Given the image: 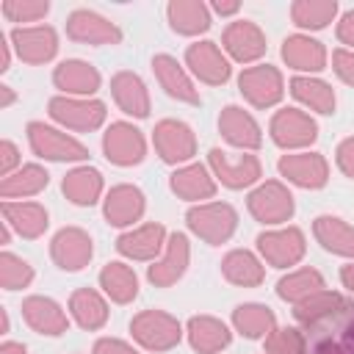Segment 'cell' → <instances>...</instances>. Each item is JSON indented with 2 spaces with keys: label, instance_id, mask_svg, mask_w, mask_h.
I'll list each match as a JSON object with an SVG mask.
<instances>
[{
  "label": "cell",
  "instance_id": "6da1fadb",
  "mask_svg": "<svg viewBox=\"0 0 354 354\" xmlns=\"http://www.w3.org/2000/svg\"><path fill=\"white\" fill-rule=\"evenodd\" d=\"M304 354H354V307L343 304L307 324Z\"/></svg>",
  "mask_w": 354,
  "mask_h": 354
},
{
  "label": "cell",
  "instance_id": "7a4b0ae2",
  "mask_svg": "<svg viewBox=\"0 0 354 354\" xmlns=\"http://www.w3.org/2000/svg\"><path fill=\"white\" fill-rule=\"evenodd\" d=\"M28 138L36 155L50 158V160H80L86 158V147L77 144L75 138L41 124V122H30L28 124Z\"/></svg>",
  "mask_w": 354,
  "mask_h": 354
},
{
  "label": "cell",
  "instance_id": "3957f363",
  "mask_svg": "<svg viewBox=\"0 0 354 354\" xmlns=\"http://www.w3.org/2000/svg\"><path fill=\"white\" fill-rule=\"evenodd\" d=\"M188 224L210 243H221L235 230V210L230 205H202L188 213Z\"/></svg>",
  "mask_w": 354,
  "mask_h": 354
},
{
  "label": "cell",
  "instance_id": "277c9868",
  "mask_svg": "<svg viewBox=\"0 0 354 354\" xmlns=\"http://www.w3.org/2000/svg\"><path fill=\"white\" fill-rule=\"evenodd\" d=\"M133 335L147 346V348H171L180 340V326L174 318L166 313H141L133 321Z\"/></svg>",
  "mask_w": 354,
  "mask_h": 354
},
{
  "label": "cell",
  "instance_id": "5b68a950",
  "mask_svg": "<svg viewBox=\"0 0 354 354\" xmlns=\"http://www.w3.org/2000/svg\"><path fill=\"white\" fill-rule=\"evenodd\" d=\"M50 113L53 119H58L66 127L75 130H91L102 122L105 116V105L102 102H86V100H66V97H55L50 100Z\"/></svg>",
  "mask_w": 354,
  "mask_h": 354
},
{
  "label": "cell",
  "instance_id": "8992f818",
  "mask_svg": "<svg viewBox=\"0 0 354 354\" xmlns=\"http://www.w3.org/2000/svg\"><path fill=\"white\" fill-rule=\"evenodd\" d=\"M11 39H14L17 55L22 61H28V64H44L58 50L53 28H17L11 33Z\"/></svg>",
  "mask_w": 354,
  "mask_h": 354
},
{
  "label": "cell",
  "instance_id": "52a82bcc",
  "mask_svg": "<svg viewBox=\"0 0 354 354\" xmlns=\"http://www.w3.org/2000/svg\"><path fill=\"white\" fill-rule=\"evenodd\" d=\"M105 155L119 163V166H130V163H138L144 158V138L136 127L119 122V124H111V130L105 133Z\"/></svg>",
  "mask_w": 354,
  "mask_h": 354
},
{
  "label": "cell",
  "instance_id": "ba28073f",
  "mask_svg": "<svg viewBox=\"0 0 354 354\" xmlns=\"http://www.w3.org/2000/svg\"><path fill=\"white\" fill-rule=\"evenodd\" d=\"M249 207L260 221L274 224V221H285L293 213V199L279 183H266L249 196Z\"/></svg>",
  "mask_w": 354,
  "mask_h": 354
},
{
  "label": "cell",
  "instance_id": "9c48e42d",
  "mask_svg": "<svg viewBox=\"0 0 354 354\" xmlns=\"http://www.w3.org/2000/svg\"><path fill=\"white\" fill-rule=\"evenodd\" d=\"M241 91L254 105H274L282 97V80L274 66H252L241 75Z\"/></svg>",
  "mask_w": 354,
  "mask_h": 354
},
{
  "label": "cell",
  "instance_id": "30bf717a",
  "mask_svg": "<svg viewBox=\"0 0 354 354\" xmlns=\"http://www.w3.org/2000/svg\"><path fill=\"white\" fill-rule=\"evenodd\" d=\"M91 257V241L86 232L69 227V230H61L55 238H53V260L66 268V271H77L88 263Z\"/></svg>",
  "mask_w": 354,
  "mask_h": 354
},
{
  "label": "cell",
  "instance_id": "8fae6325",
  "mask_svg": "<svg viewBox=\"0 0 354 354\" xmlns=\"http://www.w3.org/2000/svg\"><path fill=\"white\" fill-rule=\"evenodd\" d=\"M271 133H274V141L282 147H301L315 138V122L310 116H304L301 111L288 108L274 116Z\"/></svg>",
  "mask_w": 354,
  "mask_h": 354
},
{
  "label": "cell",
  "instance_id": "7c38bea8",
  "mask_svg": "<svg viewBox=\"0 0 354 354\" xmlns=\"http://www.w3.org/2000/svg\"><path fill=\"white\" fill-rule=\"evenodd\" d=\"M260 252L271 266H293L304 252V238L299 230H282V232H266L260 235Z\"/></svg>",
  "mask_w": 354,
  "mask_h": 354
},
{
  "label": "cell",
  "instance_id": "4fadbf2b",
  "mask_svg": "<svg viewBox=\"0 0 354 354\" xmlns=\"http://www.w3.org/2000/svg\"><path fill=\"white\" fill-rule=\"evenodd\" d=\"M22 315L41 335H61L66 329V315L61 313V307L53 299H44V296L25 299L22 301Z\"/></svg>",
  "mask_w": 354,
  "mask_h": 354
},
{
  "label": "cell",
  "instance_id": "5bb4252c",
  "mask_svg": "<svg viewBox=\"0 0 354 354\" xmlns=\"http://www.w3.org/2000/svg\"><path fill=\"white\" fill-rule=\"evenodd\" d=\"M155 147L163 160H185L194 155V136L183 122H160L155 130Z\"/></svg>",
  "mask_w": 354,
  "mask_h": 354
},
{
  "label": "cell",
  "instance_id": "9a60e30c",
  "mask_svg": "<svg viewBox=\"0 0 354 354\" xmlns=\"http://www.w3.org/2000/svg\"><path fill=\"white\" fill-rule=\"evenodd\" d=\"M66 30H69V36L77 39V41H91V44H111V41H119V30H116L108 19H102V17L91 14V11H75V14L69 17V22H66Z\"/></svg>",
  "mask_w": 354,
  "mask_h": 354
},
{
  "label": "cell",
  "instance_id": "2e32d148",
  "mask_svg": "<svg viewBox=\"0 0 354 354\" xmlns=\"http://www.w3.org/2000/svg\"><path fill=\"white\" fill-rule=\"evenodd\" d=\"M188 64L191 69L207 80V83H224L230 77V66L224 61V55L218 53V47L213 41H202V44H191L188 47Z\"/></svg>",
  "mask_w": 354,
  "mask_h": 354
},
{
  "label": "cell",
  "instance_id": "e0dca14e",
  "mask_svg": "<svg viewBox=\"0 0 354 354\" xmlns=\"http://www.w3.org/2000/svg\"><path fill=\"white\" fill-rule=\"evenodd\" d=\"M279 171L304 188H318L326 180V163L321 155H285L279 160Z\"/></svg>",
  "mask_w": 354,
  "mask_h": 354
},
{
  "label": "cell",
  "instance_id": "ac0fdd59",
  "mask_svg": "<svg viewBox=\"0 0 354 354\" xmlns=\"http://www.w3.org/2000/svg\"><path fill=\"white\" fill-rule=\"evenodd\" d=\"M210 163L216 169V174L221 177V183H227L230 188H243L249 183H254L260 177V166L252 155H241L238 160H230L224 152L213 149L210 152Z\"/></svg>",
  "mask_w": 354,
  "mask_h": 354
},
{
  "label": "cell",
  "instance_id": "d6986e66",
  "mask_svg": "<svg viewBox=\"0 0 354 354\" xmlns=\"http://www.w3.org/2000/svg\"><path fill=\"white\" fill-rule=\"evenodd\" d=\"M6 224L25 238H36L47 227V210L36 202H3Z\"/></svg>",
  "mask_w": 354,
  "mask_h": 354
},
{
  "label": "cell",
  "instance_id": "ffe728a7",
  "mask_svg": "<svg viewBox=\"0 0 354 354\" xmlns=\"http://www.w3.org/2000/svg\"><path fill=\"white\" fill-rule=\"evenodd\" d=\"M224 44H227V50L238 61H252V58H257L266 50L263 33L252 22H235V25H230L227 33H224Z\"/></svg>",
  "mask_w": 354,
  "mask_h": 354
},
{
  "label": "cell",
  "instance_id": "44dd1931",
  "mask_svg": "<svg viewBox=\"0 0 354 354\" xmlns=\"http://www.w3.org/2000/svg\"><path fill=\"white\" fill-rule=\"evenodd\" d=\"M144 210V199H141V191L133 188V185H119L108 194V202H105V216L111 224H130L141 216Z\"/></svg>",
  "mask_w": 354,
  "mask_h": 354
},
{
  "label": "cell",
  "instance_id": "7402d4cb",
  "mask_svg": "<svg viewBox=\"0 0 354 354\" xmlns=\"http://www.w3.org/2000/svg\"><path fill=\"white\" fill-rule=\"evenodd\" d=\"M55 86L64 91H75V94H91L100 86V75L94 66L83 61H64L55 69Z\"/></svg>",
  "mask_w": 354,
  "mask_h": 354
},
{
  "label": "cell",
  "instance_id": "603a6c76",
  "mask_svg": "<svg viewBox=\"0 0 354 354\" xmlns=\"http://www.w3.org/2000/svg\"><path fill=\"white\" fill-rule=\"evenodd\" d=\"M221 124V133L230 144H238V147H257L260 144V130L254 124V119L249 113H243L241 108H227L218 119Z\"/></svg>",
  "mask_w": 354,
  "mask_h": 354
},
{
  "label": "cell",
  "instance_id": "cb8c5ba5",
  "mask_svg": "<svg viewBox=\"0 0 354 354\" xmlns=\"http://www.w3.org/2000/svg\"><path fill=\"white\" fill-rule=\"evenodd\" d=\"M185 263H188V243L183 235H171L169 241V252L166 257L149 268V279L155 285H171L183 271H185Z\"/></svg>",
  "mask_w": 354,
  "mask_h": 354
},
{
  "label": "cell",
  "instance_id": "d4e9b609",
  "mask_svg": "<svg viewBox=\"0 0 354 354\" xmlns=\"http://www.w3.org/2000/svg\"><path fill=\"white\" fill-rule=\"evenodd\" d=\"M113 97L122 105V111H127V113L147 116V111H149V100H147L144 83L130 72H122V75L113 77Z\"/></svg>",
  "mask_w": 354,
  "mask_h": 354
},
{
  "label": "cell",
  "instance_id": "484cf974",
  "mask_svg": "<svg viewBox=\"0 0 354 354\" xmlns=\"http://www.w3.org/2000/svg\"><path fill=\"white\" fill-rule=\"evenodd\" d=\"M160 241H163V227L160 224H147L136 232L122 235L119 238V252H124L127 257L147 260V257L160 252Z\"/></svg>",
  "mask_w": 354,
  "mask_h": 354
},
{
  "label": "cell",
  "instance_id": "4316f807",
  "mask_svg": "<svg viewBox=\"0 0 354 354\" xmlns=\"http://www.w3.org/2000/svg\"><path fill=\"white\" fill-rule=\"evenodd\" d=\"M152 66H155V72H158L163 88H166L171 97L185 100V102H196V100H199L196 91H194V86H191V80L183 75V69L177 66L174 58H169V55H158V58L152 61Z\"/></svg>",
  "mask_w": 354,
  "mask_h": 354
},
{
  "label": "cell",
  "instance_id": "83f0119b",
  "mask_svg": "<svg viewBox=\"0 0 354 354\" xmlns=\"http://www.w3.org/2000/svg\"><path fill=\"white\" fill-rule=\"evenodd\" d=\"M100 188H102V177L97 169H75L72 174L64 177V194L75 205H91L100 196Z\"/></svg>",
  "mask_w": 354,
  "mask_h": 354
},
{
  "label": "cell",
  "instance_id": "f1b7e54d",
  "mask_svg": "<svg viewBox=\"0 0 354 354\" xmlns=\"http://www.w3.org/2000/svg\"><path fill=\"white\" fill-rule=\"evenodd\" d=\"M188 332H191L194 348L202 351V354H213V351H218V348H224L230 343L227 326L218 324V321H213V318H194L191 326H188Z\"/></svg>",
  "mask_w": 354,
  "mask_h": 354
},
{
  "label": "cell",
  "instance_id": "f546056e",
  "mask_svg": "<svg viewBox=\"0 0 354 354\" xmlns=\"http://www.w3.org/2000/svg\"><path fill=\"white\" fill-rule=\"evenodd\" d=\"M315 235L326 249H332L337 254H354V230L348 224H343L340 218L321 216L315 221Z\"/></svg>",
  "mask_w": 354,
  "mask_h": 354
},
{
  "label": "cell",
  "instance_id": "4dcf8cb0",
  "mask_svg": "<svg viewBox=\"0 0 354 354\" xmlns=\"http://www.w3.org/2000/svg\"><path fill=\"white\" fill-rule=\"evenodd\" d=\"M44 185H47V171L41 166H22L19 171L3 177L0 194L6 199H11V196H28V194H39Z\"/></svg>",
  "mask_w": 354,
  "mask_h": 354
},
{
  "label": "cell",
  "instance_id": "1f68e13d",
  "mask_svg": "<svg viewBox=\"0 0 354 354\" xmlns=\"http://www.w3.org/2000/svg\"><path fill=\"white\" fill-rule=\"evenodd\" d=\"M282 55L296 69H321L324 66V47L313 39H304V36L288 39L282 47Z\"/></svg>",
  "mask_w": 354,
  "mask_h": 354
},
{
  "label": "cell",
  "instance_id": "d6a6232c",
  "mask_svg": "<svg viewBox=\"0 0 354 354\" xmlns=\"http://www.w3.org/2000/svg\"><path fill=\"white\" fill-rule=\"evenodd\" d=\"M69 310H72V315L77 318V324H80L83 329H97V326H102L105 318H108L105 301H102L94 290H77V293L72 296V301H69Z\"/></svg>",
  "mask_w": 354,
  "mask_h": 354
},
{
  "label": "cell",
  "instance_id": "836d02e7",
  "mask_svg": "<svg viewBox=\"0 0 354 354\" xmlns=\"http://www.w3.org/2000/svg\"><path fill=\"white\" fill-rule=\"evenodd\" d=\"M100 282L111 293V299H116V301H130L136 296V288H138L136 274L122 263H108L100 274Z\"/></svg>",
  "mask_w": 354,
  "mask_h": 354
},
{
  "label": "cell",
  "instance_id": "e575fe53",
  "mask_svg": "<svg viewBox=\"0 0 354 354\" xmlns=\"http://www.w3.org/2000/svg\"><path fill=\"white\" fill-rule=\"evenodd\" d=\"M171 188L185 199H205L213 194V183L202 166H188L171 177Z\"/></svg>",
  "mask_w": 354,
  "mask_h": 354
},
{
  "label": "cell",
  "instance_id": "d590c367",
  "mask_svg": "<svg viewBox=\"0 0 354 354\" xmlns=\"http://www.w3.org/2000/svg\"><path fill=\"white\" fill-rule=\"evenodd\" d=\"M169 19L174 25V30L180 33H199L210 25L207 11L202 3H171L169 6Z\"/></svg>",
  "mask_w": 354,
  "mask_h": 354
},
{
  "label": "cell",
  "instance_id": "8d00e7d4",
  "mask_svg": "<svg viewBox=\"0 0 354 354\" xmlns=\"http://www.w3.org/2000/svg\"><path fill=\"white\" fill-rule=\"evenodd\" d=\"M290 86H293V94H296L301 102H307L310 108H315V111H321V113H332V108H335V94H332V88H329L326 83H321V80H307V77H296Z\"/></svg>",
  "mask_w": 354,
  "mask_h": 354
},
{
  "label": "cell",
  "instance_id": "74e56055",
  "mask_svg": "<svg viewBox=\"0 0 354 354\" xmlns=\"http://www.w3.org/2000/svg\"><path fill=\"white\" fill-rule=\"evenodd\" d=\"M235 326L246 335V337H263L268 335V329L274 326V315L268 307L260 304H243L235 310Z\"/></svg>",
  "mask_w": 354,
  "mask_h": 354
},
{
  "label": "cell",
  "instance_id": "f35d334b",
  "mask_svg": "<svg viewBox=\"0 0 354 354\" xmlns=\"http://www.w3.org/2000/svg\"><path fill=\"white\" fill-rule=\"evenodd\" d=\"M224 274H227L230 282H238V285H257L263 279V268H260V263L249 252H232V254H227Z\"/></svg>",
  "mask_w": 354,
  "mask_h": 354
},
{
  "label": "cell",
  "instance_id": "ab89813d",
  "mask_svg": "<svg viewBox=\"0 0 354 354\" xmlns=\"http://www.w3.org/2000/svg\"><path fill=\"white\" fill-rule=\"evenodd\" d=\"M321 288H324V282L315 271H299V274H290L279 282V296L290 299V301H304L313 293H321Z\"/></svg>",
  "mask_w": 354,
  "mask_h": 354
},
{
  "label": "cell",
  "instance_id": "60d3db41",
  "mask_svg": "<svg viewBox=\"0 0 354 354\" xmlns=\"http://www.w3.org/2000/svg\"><path fill=\"white\" fill-rule=\"evenodd\" d=\"M30 279H33V271H30V266L22 257H17L11 252H3L0 254V285L6 290H19Z\"/></svg>",
  "mask_w": 354,
  "mask_h": 354
},
{
  "label": "cell",
  "instance_id": "b9f144b4",
  "mask_svg": "<svg viewBox=\"0 0 354 354\" xmlns=\"http://www.w3.org/2000/svg\"><path fill=\"white\" fill-rule=\"evenodd\" d=\"M335 17V3H310L301 0L293 6V19L304 28H324Z\"/></svg>",
  "mask_w": 354,
  "mask_h": 354
},
{
  "label": "cell",
  "instance_id": "7bdbcfd3",
  "mask_svg": "<svg viewBox=\"0 0 354 354\" xmlns=\"http://www.w3.org/2000/svg\"><path fill=\"white\" fill-rule=\"evenodd\" d=\"M47 3H30V0H6L3 3V14L14 22H30V19H39L47 14Z\"/></svg>",
  "mask_w": 354,
  "mask_h": 354
},
{
  "label": "cell",
  "instance_id": "ee69618b",
  "mask_svg": "<svg viewBox=\"0 0 354 354\" xmlns=\"http://www.w3.org/2000/svg\"><path fill=\"white\" fill-rule=\"evenodd\" d=\"M266 348L271 354H304V337L296 329H279L277 335H271Z\"/></svg>",
  "mask_w": 354,
  "mask_h": 354
},
{
  "label": "cell",
  "instance_id": "f6af8a7d",
  "mask_svg": "<svg viewBox=\"0 0 354 354\" xmlns=\"http://www.w3.org/2000/svg\"><path fill=\"white\" fill-rule=\"evenodd\" d=\"M335 72L354 86V53H346V50H337L335 53Z\"/></svg>",
  "mask_w": 354,
  "mask_h": 354
},
{
  "label": "cell",
  "instance_id": "bcb514c9",
  "mask_svg": "<svg viewBox=\"0 0 354 354\" xmlns=\"http://www.w3.org/2000/svg\"><path fill=\"white\" fill-rule=\"evenodd\" d=\"M0 155H3V158H0V174L8 177L11 169L19 163V152H17V147H14L11 141H3V144H0Z\"/></svg>",
  "mask_w": 354,
  "mask_h": 354
},
{
  "label": "cell",
  "instance_id": "7dc6e473",
  "mask_svg": "<svg viewBox=\"0 0 354 354\" xmlns=\"http://www.w3.org/2000/svg\"><path fill=\"white\" fill-rule=\"evenodd\" d=\"M337 163H340V169H343L348 177H354V138H348V141L340 144V149H337Z\"/></svg>",
  "mask_w": 354,
  "mask_h": 354
},
{
  "label": "cell",
  "instance_id": "c3c4849f",
  "mask_svg": "<svg viewBox=\"0 0 354 354\" xmlns=\"http://www.w3.org/2000/svg\"><path fill=\"white\" fill-rule=\"evenodd\" d=\"M94 354H136L130 346H124L122 340H100L94 346Z\"/></svg>",
  "mask_w": 354,
  "mask_h": 354
},
{
  "label": "cell",
  "instance_id": "681fc988",
  "mask_svg": "<svg viewBox=\"0 0 354 354\" xmlns=\"http://www.w3.org/2000/svg\"><path fill=\"white\" fill-rule=\"evenodd\" d=\"M337 36H340L346 44L354 47V11H348V14L343 17V22H340V28H337Z\"/></svg>",
  "mask_w": 354,
  "mask_h": 354
},
{
  "label": "cell",
  "instance_id": "f907efd6",
  "mask_svg": "<svg viewBox=\"0 0 354 354\" xmlns=\"http://www.w3.org/2000/svg\"><path fill=\"white\" fill-rule=\"evenodd\" d=\"M0 69L6 72L8 69V44H6V36L0 33Z\"/></svg>",
  "mask_w": 354,
  "mask_h": 354
},
{
  "label": "cell",
  "instance_id": "816d5d0a",
  "mask_svg": "<svg viewBox=\"0 0 354 354\" xmlns=\"http://www.w3.org/2000/svg\"><path fill=\"white\" fill-rule=\"evenodd\" d=\"M0 354H28V351H25V346H19V343H3V346H0Z\"/></svg>",
  "mask_w": 354,
  "mask_h": 354
},
{
  "label": "cell",
  "instance_id": "f5cc1de1",
  "mask_svg": "<svg viewBox=\"0 0 354 354\" xmlns=\"http://www.w3.org/2000/svg\"><path fill=\"white\" fill-rule=\"evenodd\" d=\"M340 277H343V282H346V288H351V290H354V263H351V266H346Z\"/></svg>",
  "mask_w": 354,
  "mask_h": 354
},
{
  "label": "cell",
  "instance_id": "db71d44e",
  "mask_svg": "<svg viewBox=\"0 0 354 354\" xmlns=\"http://www.w3.org/2000/svg\"><path fill=\"white\" fill-rule=\"evenodd\" d=\"M0 91H3V100H0V108H8V105H11V100H14V94H11V88H8V86H0Z\"/></svg>",
  "mask_w": 354,
  "mask_h": 354
},
{
  "label": "cell",
  "instance_id": "11a10c76",
  "mask_svg": "<svg viewBox=\"0 0 354 354\" xmlns=\"http://www.w3.org/2000/svg\"><path fill=\"white\" fill-rule=\"evenodd\" d=\"M235 8H238L235 3H230V6H224V3H216V11H218V14H232Z\"/></svg>",
  "mask_w": 354,
  "mask_h": 354
}]
</instances>
